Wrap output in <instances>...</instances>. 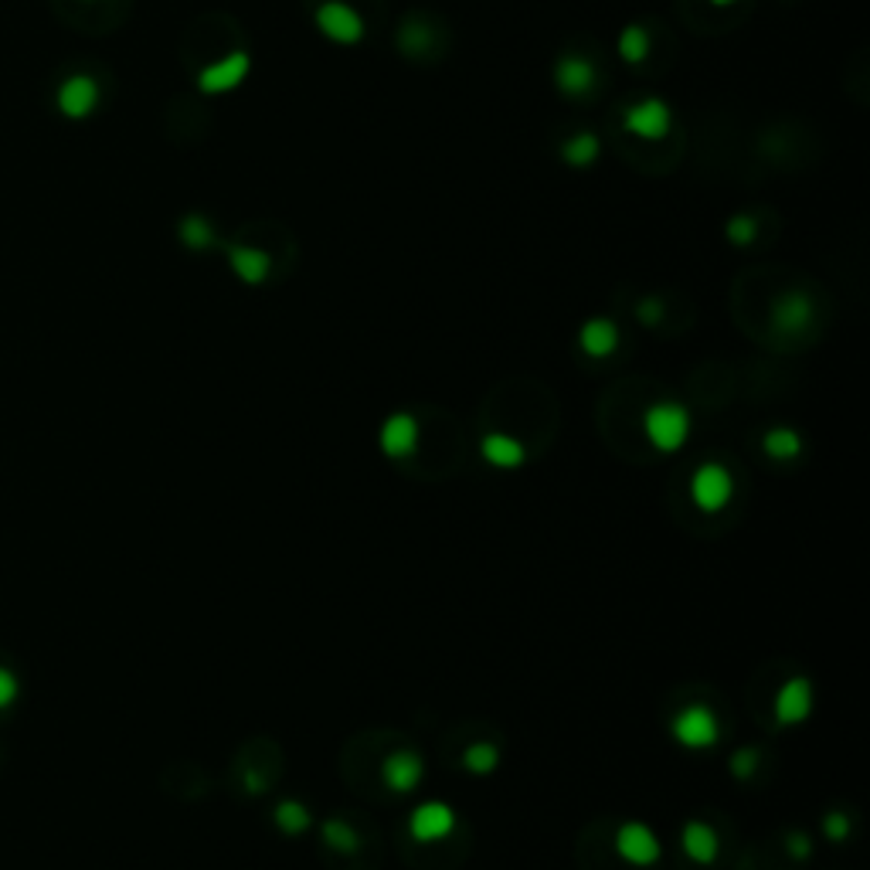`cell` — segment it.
Masks as SVG:
<instances>
[{"label": "cell", "mask_w": 870, "mask_h": 870, "mask_svg": "<svg viewBox=\"0 0 870 870\" xmlns=\"http://www.w3.org/2000/svg\"><path fill=\"white\" fill-rule=\"evenodd\" d=\"M643 432L660 453H677L691 436V412L677 402H656L643 412Z\"/></svg>", "instance_id": "6da1fadb"}, {"label": "cell", "mask_w": 870, "mask_h": 870, "mask_svg": "<svg viewBox=\"0 0 870 870\" xmlns=\"http://www.w3.org/2000/svg\"><path fill=\"white\" fill-rule=\"evenodd\" d=\"M313 28L333 45H361L367 35V24H364L361 11L351 8L348 0H324V4H316Z\"/></svg>", "instance_id": "7a4b0ae2"}, {"label": "cell", "mask_w": 870, "mask_h": 870, "mask_svg": "<svg viewBox=\"0 0 870 870\" xmlns=\"http://www.w3.org/2000/svg\"><path fill=\"white\" fill-rule=\"evenodd\" d=\"M99 102H102V86L96 83V75H89V72L65 75L59 83V89H55V110L68 123H83V119L96 116Z\"/></svg>", "instance_id": "3957f363"}, {"label": "cell", "mask_w": 870, "mask_h": 870, "mask_svg": "<svg viewBox=\"0 0 870 870\" xmlns=\"http://www.w3.org/2000/svg\"><path fill=\"white\" fill-rule=\"evenodd\" d=\"M622 126H626V134H632L636 140L656 143V140H664L670 129H673V110H670L667 99L646 96V99H636L632 105H626Z\"/></svg>", "instance_id": "277c9868"}, {"label": "cell", "mask_w": 870, "mask_h": 870, "mask_svg": "<svg viewBox=\"0 0 870 870\" xmlns=\"http://www.w3.org/2000/svg\"><path fill=\"white\" fill-rule=\"evenodd\" d=\"M673 737L691 752H707L721 742V721L707 704H688L673 718Z\"/></svg>", "instance_id": "5b68a950"}, {"label": "cell", "mask_w": 870, "mask_h": 870, "mask_svg": "<svg viewBox=\"0 0 870 870\" xmlns=\"http://www.w3.org/2000/svg\"><path fill=\"white\" fill-rule=\"evenodd\" d=\"M252 72V55L242 48L228 51L218 62H211L198 72V92L201 96H228L239 89Z\"/></svg>", "instance_id": "8992f818"}, {"label": "cell", "mask_w": 870, "mask_h": 870, "mask_svg": "<svg viewBox=\"0 0 870 870\" xmlns=\"http://www.w3.org/2000/svg\"><path fill=\"white\" fill-rule=\"evenodd\" d=\"M691 496L704 514H721L734 496L731 472L721 463H701L691 480Z\"/></svg>", "instance_id": "52a82bcc"}, {"label": "cell", "mask_w": 870, "mask_h": 870, "mask_svg": "<svg viewBox=\"0 0 870 870\" xmlns=\"http://www.w3.org/2000/svg\"><path fill=\"white\" fill-rule=\"evenodd\" d=\"M456 830V812L445 803H421L408 816V833L418 843H439Z\"/></svg>", "instance_id": "ba28073f"}, {"label": "cell", "mask_w": 870, "mask_h": 870, "mask_svg": "<svg viewBox=\"0 0 870 870\" xmlns=\"http://www.w3.org/2000/svg\"><path fill=\"white\" fill-rule=\"evenodd\" d=\"M616 854L632 867H653L660 860V840L646 823H622L616 833Z\"/></svg>", "instance_id": "9c48e42d"}, {"label": "cell", "mask_w": 870, "mask_h": 870, "mask_svg": "<svg viewBox=\"0 0 870 870\" xmlns=\"http://www.w3.org/2000/svg\"><path fill=\"white\" fill-rule=\"evenodd\" d=\"M812 710V683L806 677H789L776 694V721L803 724Z\"/></svg>", "instance_id": "30bf717a"}, {"label": "cell", "mask_w": 870, "mask_h": 870, "mask_svg": "<svg viewBox=\"0 0 870 870\" xmlns=\"http://www.w3.org/2000/svg\"><path fill=\"white\" fill-rule=\"evenodd\" d=\"M421 776H426V761H421V755L412 748L391 752L381 761V779L391 793H412V789L421 782Z\"/></svg>", "instance_id": "8fae6325"}, {"label": "cell", "mask_w": 870, "mask_h": 870, "mask_svg": "<svg viewBox=\"0 0 870 870\" xmlns=\"http://www.w3.org/2000/svg\"><path fill=\"white\" fill-rule=\"evenodd\" d=\"M555 89L565 99H585L595 89V65L582 55H562L555 62Z\"/></svg>", "instance_id": "7c38bea8"}, {"label": "cell", "mask_w": 870, "mask_h": 870, "mask_svg": "<svg viewBox=\"0 0 870 870\" xmlns=\"http://www.w3.org/2000/svg\"><path fill=\"white\" fill-rule=\"evenodd\" d=\"M378 442H381V453L391 456V459L412 456L415 445H418V421H415V415L394 412L391 418H384V426L378 432Z\"/></svg>", "instance_id": "4fadbf2b"}, {"label": "cell", "mask_w": 870, "mask_h": 870, "mask_svg": "<svg viewBox=\"0 0 870 870\" xmlns=\"http://www.w3.org/2000/svg\"><path fill=\"white\" fill-rule=\"evenodd\" d=\"M812 324V300L806 293H799V289H793V293H782L776 303H772V327L779 333H803L806 327Z\"/></svg>", "instance_id": "5bb4252c"}, {"label": "cell", "mask_w": 870, "mask_h": 870, "mask_svg": "<svg viewBox=\"0 0 870 870\" xmlns=\"http://www.w3.org/2000/svg\"><path fill=\"white\" fill-rule=\"evenodd\" d=\"M228 266L239 282L262 286L273 273V259H269V252H262L255 245H228Z\"/></svg>", "instance_id": "9a60e30c"}, {"label": "cell", "mask_w": 870, "mask_h": 870, "mask_svg": "<svg viewBox=\"0 0 870 870\" xmlns=\"http://www.w3.org/2000/svg\"><path fill=\"white\" fill-rule=\"evenodd\" d=\"M578 348H582L595 361L616 354V348H619L616 320H609V316H592V320H585L582 330H578Z\"/></svg>", "instance_id": "2e32d148"}, {"label": "cell", "mask_w": 870, "mask_h": 870, "mask_svg": "<svg viewBox=\"0 0 870 870\" xmlns=\"http://www.w3.org/2000/svg\"><path fill=\"white\" fill-rule=\"evenodd\" d=\"M683 854H688L694 863H715L718 854H721V840H718V830L710 823H701V820H691L683 827Z\"/></svg>", "instance_id": "e0dca14e"}, {"label": "cell", "mask_w": 870, "mask_h": 870, "mask_svg": "<svg viewBox=\"0 0 870 870\" xmlns=\"http://www.w3.org/2000/svg\"><path fill=\"white\" fill-rule=\"evenodd\" d=\"M177 235H180V245L184 249H191V252H211V249H218V231L215 225H211L204 215H184L180 225H177Z\"/></svg>", "instance_id": "ac0fdd59"}, {"label": "cell", "mask_w": 870, "mask_h": 870, "mask_svg": "<svg viewBox=\"0 0 870 870\" xmlns=\"http://www.w3.org/2000/svg\"><path fill=\"white\" fill-rule=\"evenodd\" d=\"M480 450H483V459L493 463V466H500V469H514V466L524 463V445L514 436H507V432H490V436H483Z\"/></svg>", "instance_id": "d6986e66"}, {"label": "cell", "mask_w": 870, "mask_h": 870, "mask_svg": "<svg viewBox=\"0 0 870 870\" xmlns=\"http://www.w3.org/2000/svg\"><path fill=\"white\" fill-rule=\"evenodd\" d=\"M562 161L575 171H589L595 161H598V153H602V140L595 134H589V129H582V134H575L562 143Z\"/></svg>", "instance_id": "ffe728a7"}, {"label": "cell", "mask_w": 870, "mask_h": 870, "mask_svg": "<svg viewBox=\"0 0 870 870\" xmlns=\"http://www.w3.org/2000/svg\"><path fill=\"white\" fill-rule=\"evenodd\" d=\"M616 51L626 65H643L650 55V31L643 28V24H626L616 38Z\"/></svg>", "instance_id": "44dd1931"}, {"label": "cell", "mask_w": 870, "mask_h": 870, "mask_svg": "<svg viewBox=\"0 0 870 870\" xmlns=\"http://www.w3.org/2000/svg\"><path fill=\"white\" fill-rule=\"evenodd\" d=\"M766 453L772 456V459H782V463H789V459H799V453H803V439H799V432L796 429H772V432H766Z\"/></svg>", "instance_id": "7402d4cb"}, {"label": "cell", "mask_w": 870, "mask_h": 870, "mask_svg": "<svg viewBox=\"0 0 870 870\" xmlns=\"http://www.w3.org/2000/svg\"><path fill=\"white\" fill-rule=\"evenodd\" d=\"M429 45H432L429 24L418 21V17H405L402 28H399V48L405 51V55H421V51H429Z\"/></svg>", "instance_id": "603a6c76"}, {"label": "cell", "mask_w": 870, "mask_h": 870, "mask_svg": "<svg viewBox=\"0 0 870 870\" xmlns=\"http://www.w3.org/2000/svg\"><path fill=\"white\" fill-rule=\"evenodd\" d=\"M273 816H276V827L289 836H300L310 830V809L297 799H282Z\"/></svg>", "instance_id": "cb8c5ba5"}, {"label": "cell", "mask_w": 870, "mask_h": 870, "mask_svg": "<svg viewBox=\"0 0 870 870\" xmlns=\"http://www.w3.org/2000/svg\"><path fill=\"white\" fill-rule=\"evenodd\" d=\"M463 766L472 772V776H490L496 766H500V748L493 742H472L466 752H463Z\"/></svg>", "instance_id": "d4e9b609"}, {"label": "cell", "mask_w": 870, "mask_h": 870, "mask_svg": "<svg viewBox=\"0 0 870 870\" xmlns=\"http://www.w3.org/2000/svg\"><path fill=\"white\" fill-rule=\"evenodd\" d=\"M724 235H728V242L737 245V249H748L755 242V235H758V222L748 215V211H737V215L728 218L724 225Z\"/></svg>", "instance_id": "484cf974"}, {"label": "cell", "mask_w": 870, "mask_h": 870, "mask_svg": "<svg viewBox=\"0 0 870 870\" xmlns=\"http://www.w3.org/2000/svg\"><path fill=\"white\" fill-rule=\"evenodd\" d=\"M324 840L330 843L333 850H340V854H354V850L361 847L357 833H354L344 820H330V823L324 827Z\"/></svg>", "instance_id": "4316f807"}, {"label": "cell", "mask_w": 870, "mask_h": 870, "mask_svg": "<svg viewBox=\"0 0 870 870\" xmlns=\"http://www.w3.org/2000/svg\"><path fill=\"white\" fill-rule=\"evenodd\" d=\"M755 769H758V748H742V752H734L731 755V772H734V779H752L755 776Z\"/></svg>", "instance_id": "83f0119b"}, {"label": "cell", "mask_w": 870, "mask_h": 870, "mask_svg": "<svg viewBox=\"0 0 870 870\" xmlns=\"http://www.w3.org/2000/svg\"><path fill=\"white\" fill-rule=\"evenodd\" d=\"M636 316H640V324H643V327H656V324L664 320V300H656V297L640 300Z\"/></svg>", "instance_id": "f1b7e54d"}, {"label": "cell", "mask_w": 870, "mask_h": 870, "mask_svg": "<svg viewBox=\"0 0 870 870\" xmlns=\"http://www.w3.org/2000/svg\"><path fill=\"white\" fill-rule=\"evenodd\" d=\"M823 830H827L830 840H847V836H850V816L830 812V816H827V823H823Z\"/></svg>", "instance_id": "f546056e"}, {"label": "cell", "mask_w": 870, "mask_h": 870, "mask_svg": "<svg viewBox=\"0 0 870 870\" xmlns=\"http://www.w3.org/2000/svg\"><path fill=\"white\" fill-rule=\"evenodd\" d=\"M14 697H17V680H14L11 670L0 667V707H8Z\"/></svg>", "instance_id": "4dcf8cb0"}, {"label": "cell", "mask_w": 870, "mask_h": 870, "mask_svg": "<svg viewBox=\"0 0 870 870\" xmlns=\"http://www.w3.org/2000/svg\"><path fill=\"white\" fill-rule=\"evenodd\" d=\"M785 847H789V854H796V860H806L809 857V836L806 833H789V840H785Z\"/></svg>", "instance_id": "1f68e13d"}, {"label": "cell", "mask_w": 870, "mask_h": 870, "mask_svg": "<svg viewBox=\"0 0 870 870\" xmlns=\"http://www.w3.org/2000/svg\"><path fill=\"white\" fill-rule=\"evenodd\" d=\"M710 4H715V8H731L734 0H710Z\"/></svg>", "instance_id": "d6a6232c"}]
</instances>
